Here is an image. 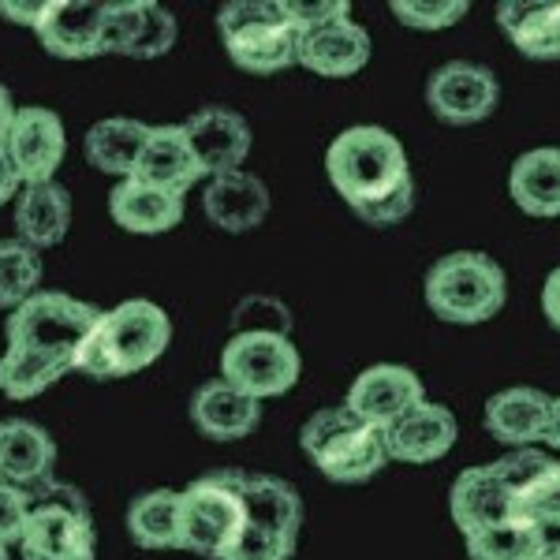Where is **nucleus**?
<instances>
[{"label": "nucleus", "mask_w": 560, "mask_h": 560, "mask_svg": "<svg viewBox=\"0 0 560 560\" xmlns=\"http://www.w3.org/2000/svg\"><path fill=\"white\" fill-rule=\"evenodd\" d=\"M173 340V322L150 300H128L113 311H102L94 332L79 355V374L94 382H116V377L142 374L165 355Z\"/></svg>", "instance_id": "1"}, {"label": "nucleus", "mask_w": 560, "mask_h": 560, "mask_svg": "<svg viewBox=\"0 0 560 560\" xmlns=\"http://www.w3.org/2000/svg\"><path fill=\"white\" fill-rule=\"evenodd\" d=\"M325 173L355 213L377 206L411 179L400 139L377 124H359V128L340 131L325 150Z\"/></svg>", "instance_id": "2"}, {"label": "nucleus", "mask_w": 560, "mask_h": 560, "mask_svg": "<svg viewBox=\"0 0 560 560\" xmlns=\"http://www.w3.org/2000/svg\"><path fill=\"white\" fill-rule=\"evenodd\" d=\"M97 318H102L97 306L68 292H34L20 311L8 314L4 337L8 348L38 355L71 374V370H79V355H83V345L94 332Z\"/></svg>", "instance_id": "3"}, {"label": "nucleus", "mask_w": 560, "mask_h": 560, "mask_svg": "<svg viewBox=\"0 0 560 560\" xmlns=\"http://www.w3.org/2000/svg\"><path fill=\"white\" fill-rule=\"evenodd\" d=\"M247 471L221 467L202 478H195L187 490H179L176 530L179 549L210 560H224L236 538L247 527V501H243Z\"/></svg>", "instance_id": "4"}, {"label": "nucleus", "mask_w": 560, "mask_h": 560, "mask_svg": "<svg viewBox=\"0 0 560 560\" xmlns=\"http://www.w3.org/2000/svg\"><path fill=\"white\" fill-rule=\"evenodd\" d=\"M229 60L250 75H277L300 57V31L284 0H229L217 12Z\"/></svg>", "instance_id": "5"}, {"label": "nucleus", "mask_w": 560, "mask_h": 560, "mask_svg": "<svg viewBox=\"0 0 560 560\" xmlns=\"http://www.w3.org/2000/svg\"><path fill=\"white\" fill-rule=\"evenodd\" d=\"M20 553L23 560H97L94 512L79 486L52 478L31 490Z\"/></svg>", "instance_id": "6"}, {"label": "nucleus", "mask_w": 560, "mask_h": 560, "mask_svg": "<svg viewBox=\"0 0 560 560\" xmlns=\"http://www.w3.org/2000/svg\"><path fill=\"white\" fill-rule=\"evenodd\" d=\"M300 445L332 482H366L388 464L385 433L348 411L345 404L314 411L300 433Z\"/></svg>", "instance_id": "7"}, {"label": "nucleus", "mask_w": 560, "mask_h": 560, "mask_svg": "<svg viewBox=\"0 0 560 560\" xmlns=\"http://www.w3.org/2000/svg\"><path fill=\"white\" fill-rule=\"evenodd\" d=\"M509 300V277L482 250H456L433 261L427 273V303L441 322L478 325L501 314Z\"/></svg>", "instance_id": "8"}, {"label": "nucleus", "mask_w": 560, "mask_h": 560, "mask_svg": "<svg viewBox=\"0 0 560 560\" xmlns=\"http://www.w3.org/2000/svg\"><path fill=\"white\" fill-rule=\"evenodd\" d=\"M303 374V355L292 337L280 332H232L221 351V382L250 400H273L292 393Z\"/></svg>", "instance_id": "9"}, {"label": "nucleus", "mask_w": 560, "mask_h": 560, "mask_svg": "<svg viewBox=\"0 0 560 560\" xmlns=\"http://www.w3.org/2000/svg\"><path fill=\"white\" fill-rule=\"evenodd\" d=\"M65 153H68V135L52 108L42 105L15 108L12 128L4 135V158L15 168L23 187L52 184L57 168L65 165Z\"/></svg>", "instance_id": "10"}, {"label": "nucleus", "mask_w": 560, "mask_h": 560, "mask_svg": "<svg viewBox=\"0 0 560 560\" xmlns=\"http://www.w3.org/2000/svg\"><path fill=\"white\" fill-rule=\"evenodd\" d=\"M501 102V83L490 68L471 65V60H448L430 75L427 83V105L441 124L467 128L486 116H493Z\"/></svg>", "instance_id": "11"}, {"label": "nucleus", "mask_w": 560, "mask_h": 560, "mask_svg": "<svg viewBox=\"0 0 560 560\" xmlns=\"http://www.w3.org/2000/svg\"><path fill=\"white\" fill-rule=\"evenodd\" d=\"M419 404H427V385H422V377L415 374V370L396 366V363H377V366H366L363 374L351 382L345 408L385 433L408 411L419 408Z\"/></svg>", "instance_id": "12"}, {"label": "nucleus", "mask_w": 560, "mask_h": 560, "mask_svg": "<svg viewBox=\"0 0 560 560\" xmlns=\"http://www.w3.org/2000/svg\"><path fill=\"white\" fill-rule=\"evenodd\" d=\"M187 147H191L202 176H224V173H240V165L250 153V124L240 113L224 105H206L198 108L191 120L184 124Z\"/></svg>", "instance_id": "13"}, {"label": "nucleus", "mask_w": 560, "mask_h": 560, "mask_svg": "<svg viewBox=\"0 0 560 560\" xmlns=\"http://www.w3.org/2000/svg\"><path fill=\"white\" fill-rule=\"evenodd\" d=\"M34 34L45 52L60 60L105 57V4L102 0H49Z\"/></svg>", "instance_id": "14"}, {"label": "nucleus", "mask_w": 560, "mask_h": 560, "mask_svg": "<svg viewBox=\"0 0 560 560\" xmlns=\"http://www.w3.org/2000/svg\"><path fill=\"white\" fill-rule=\"evenodd\" d=\"M448 512H453L456 527L464 530V538L478 535V530H486V527H497V523L520 520L516 493L497 475L493 464L467 467V471L456 478L453 493H448Z\"/></svg>", "instance_id": "15"}, {"label": "nucleus", "mask_w": 560, "mask_h": 560, "mask_svg": "<svg viewBox=\"0 0 560 560\" xmlns=\"http://www.w3.org/2000/svg\"><path fill=\"white\" fill-rule=\"evenodd\" d=\"M52 467L57 441L49 438V430L31 419H0V482L31 493L52 482Z\"/></svg>", "instance_id": "16"}, {"label": "nucleus", "mask_w": 560, "mask_h": 560, "mask_svg": "<svg viewBox=\"0 0 560 560\" xmlns=\"http://www.w3.org/2000/svg\"><path fill=\"white\" fill-rule=\"evenodd\" d=\"M549 415H553V396H546L541 388L516 385L501 388L486 400L482 422L493 433V441L512 448H530L535 441H546Z\"/></svg>", "instance_id": "17"}, {"label": "nucleus", "mask_w": 560, "mask_h": 560, "mask_svg": "<svg viewBox=\"0 0 560 560\" xmlns=\"http://www.w3.org/2000/svg\"><path fill=\"white\" fill-rule=\"evenodd\" d=\"M456 433L459 427L453 411L441 404H419L396 427L385 430V448L396 464H433V459L453 453Z\"/></svg>", "instance_id": "18"}, {"label": "nucleus", "mask_w": 560, "mask_h": 560, "mask_svg": "<svg viewBox=\"0 0 560 560\" xmlns=\"http://www.w3.org/2000/svg\"><path fill=\"white\" fill-rule=\"evenodd\" d=\"M202 210L210 217V224L240 236V232H255L266 221L269 210H273V198H269V187L255 173L240 168V173L210 179V187L202 195Z\"/></svg>", "instance_id": "19"}, {"label": "nucleus", "mask_w": 560, "mask_h": 560, "mask_svg": "<svg viewBox=\"0 0 560 560\" xmlns=\"http://www.w3.org/2000/svg\"><path fill=\"white\" fill-rule=\"evenodd\" d=\"M370 52H374L370 34L355 20H345L303 34L295 65H303L322 79H351L370 65Z\"/></svg>", "instance_id": "20"}, {"label": "nucleus", "mask_w": 560, "mask_h": 560, "mask_svg": "<svg viewBox=\"0 0 560 560\" xmlns=\"http://www.w3.org/2000/svg\"><path fill=\"white\" fill-rule=\"evenodd\" d=\"M131 179H139V184H147V187H158V191H173V195L191 191L198 179H202V168H198L195 153L187 147L184 124L150 128L147 150H142Z\"/></svg>", "instance_id": "21"}, {"label": "nucleus", "mask_w": 560, "mask_h": 560, "mask_svg": "<svg viewBox=\"0 0 560 560\" xmlns=\"http://www.w3.org/2000/svg\"><path fill=\"white\" fill-rule=\"evenodd\" d=\"M191 422L202 438L210 441H243L258 430L261 404L243 396L240 388L213 377V382L198 385L191 396Z\"/></svg>", "instance_id": "22"}, {"label": "nucleus", "mask_w": 560, "mask_h": 560, "mask_svg": "<svg viewBox=\"0 0 560 560\" xmlns=\"http://www.w3.org/2000/svg\"><path fill=\"white\" fill-rule=\"evenodd\" d=\"M108 213L131 236H161L184 221V195L158 191L139 179H120L108 191Z\"/></svg>", "instance_id": "23"}, {"label": "nucleus", "mask_w": 560, "mask_h": 560, "mask_svg": "<svg viewBox=\"0 0 560 560\" xmlns=\"http://www.w3.org/2000/svg\"><path fill=\"white\" fill-rule=\"evenodd\" d=\"M497 26L523 57L560 60V0H501Z\"/></svg>", "instance_id": "24"}, {"label": "nucleus", "mask_w": 560, "mask_h": 560, "mask_svg": "<svg viewBox=\"0 0 560 560\" xmlns=\"http://www.w3.org/2000/svg\"><path fill=\"white\" fill-rule=\"evenodd\" d=\"M243 501H247V527H258L288 546H300L303 530V501L292 482L277 475H250L243 482Z\"/></svg>", "instance_id": "25"}, {"label": "nucleus", "mask_w": 560, "mask_h": 560, "mask_svg": "<svg viewBox=\"0 0 560 560\" xmlns=\"http://www.w3.org/2000/svg\"><path fill=\"white\" fill-rule=\"evenodd\" d=\"M68 229H71V195L57 179L52 184L23 187L15 195V232H20L26 247L34 250L57 247L68 236Z\"/></svg>", "instance_id": "26"}, {"label": "nucleus", "mask_w": 560, "mask_h": 560, "mask_svg": "<svg viewBox=\"0 0 560 560\" xmlns=\"http://www.w3.org/2000/svg\"><path fill=\"white\" fill-rule=\"evenodd\" d=\"M509 195L530 217H560V147H538L509 168Z\"/></svg>", "instance_id": "27"}, {"label": "nucleus", "mask_w": 560, "mask_h": 560, "mask_svg": "<svg viewBox=\"0 0 560 560\" xmlns=\"http://www.w3.org/2000/svg\"><path fill=\"white\" fill-rule=\"evenodd\" d=\"M150 139V124L131 120V116H108L86 131V161L97 173H108L116 179H131L139 165L142 150Z\"/></svg>", "instance_id": "28"}, {"label": "nucleus", "mask_w": 560, "mask_h": 560, "mask_svg": "<svg viewBox=\"0 0 560 560\" xmlns=\"http://www.w3.org/2000/svg\"><path fill=\"white\" fill-rule=\"evenodd\" d=\"M176 490H147L131 501L128 509V535L139 549H179L176 530Z\"/></svg>", "instance_id": "29"}, {"label": "nucleus", "mask_w": 560, "mask_h": 560, "mask_svg": "<svg viewBox=\"0 0 560 560\" xmlns=\"http://www.w3.org/2000/svg\"><path fill=\"white\" fill-rule=\"evenodd\" d=\"M546 530L530 520H509L467 535V557L471 560H538L546 546Z\"/></svg>", "instance_id": "30"}, {"label": "nucleus", "mask_w": 560, "mask_h": 560, "mask_svg": "<svg viewBox=\"0 0 560 560\" xmlns=\"http://www.w3.org/2000/svg\"><path fill=\"white\" fill-rule=\"evenodd\" d=\"M42 255L23 240H0V311H20L34 292H42Z\"/></svg>", "instance_id": "31"}, {"label": "nucleus", "mask_w": 560, "mask_h": 560, "mask_svg": "<svg viewBox=\"0 0 560 560\" xmlns=\"http://www.w3.org/2000/svg\"><path fill=\"white\" fill-rule=\"evenodd\" d=\"M516 509H520V520L538 523L541 530L560 527V464L557 459L516 497Z\"/></svg>", "instance_id": "32"}, {"label": "nucleus", "mask_w": 560, "mask_h": 560, "mask_svg": "<svg viewBox=\"0 0 560 560\" xmlns=\"http://www.w3.org/2000/svg\"><path fill=\"white\" fill-rule=\"evenodd\" d=\"M176 15L168 12V8L153 4V0H147V12H142V26L139 34H135V42L128 45V52L124 57H135V60H158L165 57L168 49L176 45Z\"/></svg>", "instance_id": "33"}, {"label": "nucleus", "mask_w": 560, "mask_h": 560, "mask_svg": "<svg viewBox=\"0 0 560 560\" xmlns=\"http://www.w3.org/2000/svg\"><path fill=\"white\" fill-rule=\"evenodd\" d=\"M393 15L411 31H445L471 12L467 0H393Z\"/></svg>", "instance_id": "34"}, {"label": "nucleus", "mask_w": 560, "mask_h": 560, "mask_svg": "<svg viewBox=\"0 0 560 560\" xmlns=\"http://www.w3.org/2000/svg\"><path fill=\"white\" fill-rule=\"evenodd\" d=\"M232 332H280V337H292V318H288L284 303L266 300V295H247L236 306Z\"/></svg>", "instance_id": "35"}, {"label": "nucleus", "mask_w": 560, "mask_h": 560, "mask_svg": "<svg viewBox=\"0 0 560 560\" xmlns=\"http://www.w3.org/2000/svg\"><path fill=\"white\" fill-rule=\"evenodd\" d=\"M147 0H120V4H105V52H128L142 26Z\"/></svg>", "instance_id": "36"}, {"label": "nucleus", "mask_w": 560, "mask_h": 560, "mask_svg": "<svg viewBox=\"0 0 560 560\" xmlns=\"http://www.w3.org/2000/svg\"><path fill=\"white\" fill-rule=\"evenodd\" d=\"M284 4H288V15H292L295 31H300V38L311 31H322V26L351 20L348 0H284Z\"/></svg>", "instance_id": "37"}, {"label": "nucleus", "mask_w": 560, "mask_h": 560, "mask_svg": "<svg viewBox=\"0 0 560 560\" xmlns=\"http://www.w3.org/2000/svg\"><path fill=\"white\" fill-rule=\"evenodd\" d=\"M26 512H31V493L20 490V486L0 482V549L20 546Z\"/></svg>", "instance_id": "38"}, {"label": "nucleus", "mask_w": 560, "mask_h": 560, "mask_svg": "<svg viewBox=\"0 0 560 560\" xmlns=\"http://www.w3.org/2000/svg\"><path fill=\"white\" fill-rule=\"evenodd\" d=\"M292 557H295V546L266 535V530H258V527H243L236 546L224 553V560H292Z\"/></svg>", "instance_id": "39"}, {"label": "nucleus", "mask_w": 560, "mask_h": 560, "mask_svg": "<svg viewBox=\"0 0 560 560\" xmlns=\"http://www.w3.org/2000/svg\"><path fill=\"white\" fill-rule=\"evenodd\" d=\"M415 202H419V187H415V176L408 184L400 187V191H393L388 198H382L377 206H366V210H359L366 224H374V229H388V224H400L408 221L415 213Z\"/></svg>", "instance_id": "40"}, {"label": "nucleus", "mask_w": 560, "mask_h": 560, "mask_svg": "<svg viewBox=\"0 0 560 560\" xmlns=\"http://www.w3.org/2000/svg\"><path fill=\"white\" fill-rule=\"evenodd\" d=\"M45 4H49V0H34V4H26V0H0V15H4L8 23H20L34 31L45 15Z\"/></svg>", "instance_id": "41"}, {"label": "nucleus", "mask_w": 560, "mask_h": 560, "mask_svg": "<svg viewBox=\"0 0 560 560\" xmlns=\"http://www.w3.org/2000/svg\"><path fill=\"white\" fill-rule=\"evenodd\" d=\"M541 311H546L549 325L560 332V266L546 277V284H541Z\"/></svg>", "instance_id": "42"}, {"label": "nucleus", "mask_w": 560, "mask_h": 560, "mask_svg": "<svg viewBox=\"0 0 560 560\" xmlns=\"http://www.w3.org/2000/svg\"><path fill=\"white\" fill-rule=\"evenodd\" d=\"M20 191H23L20 176H15V168L8 165L4 150H0V206H4V202H12V198L20 195Z\"/></svg>", "instance_id": "43"}, {"label": "nucleus", "mask_w": 560, "mask_h": 560, "mask_svg": "<svg viewBox=\"0 0 560 560\" xmlns=\"http://www.w3.org/2000/svg\"><path fill=\"white\" fill-rule=\"evenodd\" d=\"M12 116H15L12 90L0 83V150H4V135H8V128H12Z\"/></svg>", "instance_id": "44"}, {"label": "nucleus", "mask_w": 560, "mask_h": 560, "mask_svg": "<svg viewBox=\"0 0 560 560\" xmlns=\"http://www.w3.org/2000/svg\"><path fill=\"white\" fill-rule=\"evenodd\" d=\"M546 445L560 448V400H553V415H549V430H546Z\"/></svg>", "instance_id": "45"}, {"label": "nucleus", "mask_w": 560, "mask_h": 560, "mask_svg": "<svg viewBox=\"0 0 560 560\" xmlns=\"http://www.w3.org/2000/svg\"><path fill=\"white\" fill-rule=\"evenodd\" d=\"M538 560H560V541H546V546H541V553H538Z\"/></svg>", "instance_id": "46"}, {"label": "nucleus", "mask_w": 560, "mask_h": 560, "mask_svg": "<svg viewBox=\"0 0 560 560\" xmlns=\"http://www.w3.org/2000/svg\"><path fill=\"white\" fill-rule=\"evenodd\" d=\"M0 560H12V557H8V549H0Z\"/></svg>", "instance_id": "47"}]
</instances>
